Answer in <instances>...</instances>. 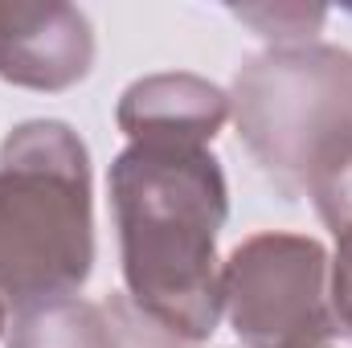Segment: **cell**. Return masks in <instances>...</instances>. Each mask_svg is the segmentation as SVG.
Returning <instances> with one entry per match:
<instances>
[{
	"mask_svg": "<svg viewBox=\"0 0 352 348\" xmlns=\"http://www.w3.org/2000/svg\"><path fill=\"white\" fill-rule=\"evenodd\" d=\"M340 234V254H336V283H332V307L352 328V221L336 230Z\"/></svg>",
	"mask_w": 352,
	"mask_h": 348,
	"instance_id": "obj_8",
	"label": "cell"
},
{
	"mask_svg": "<svg viewBox=\"0 0 352 348\" xmlns=\"http://www.w3.org/2000/svg\"><path fill=\"white\" fill-rule=\"evenodd\" d=\"M242 140L283 184H320L352 156V54L287 50L238 78Z\"/></svg>",
	"mask_w": 352,
	"mask_h": 348,
	"instance_id": "obj_3",
	"label": "cell"
},
{
	"mask_svg": "<svg viewBox=\"0 0 352 348\" xmlns=\"http://www.w3.org/2000/svg\"><path fill=\"white\" fill-rule=\"evenodd\" d=\"M221 295L250 348H352V328L328 307L324 250L311 238H250L226 266Z\"/></svg>",
	"mask_w": 352,
	"mask_h": 348,
	"instance_id": "obj_4",
	"label": "cell"
},
{
	"mask_svg": "<svg viewBox=\"0 0 352 348\" xmlns=\"http://www.w3.org/2000/svg\"><path fill=\"white\" fill-rule=\"evenodd\" d=\"M90 66V29L74 8L0 4V78L62 90Z\"/></svg>",
	"mask_w": 352,
	"mask_h": 348,
	"instance_id": "obj_5",
	"label": "cell"
},
{
	"mask_svg": "<svg viewBox=\"0 0 352 348\" xmlns=\"http://www.w3.org/2000/svg\"><path fill=\"white\" fill-rule=\"evenodd\" d=\"M87 148L62 123L16 127L0 152V303L33 312L90 274Z\"/></svg>",
	"mask_w": 352,
	"mask_h": 348,
	"instance_id": "obj_2",
	"label": "cell"
},
{
	"mask_svg": "<svg viewBox=\"0 0 352 348\" xmlns=\"http://www.w3.org/2000/svg\"><path fill=\"white\" fill-rule=\"evenodd\" d=\"M127 295L168 340L217 328L221 287L213 242L226 221V180L197 144H131L111 168Z\"/></svg>",
	"mask_w": 352,
	"mask_h": 348,
	"instance_id": "obj_1",
	"label": "cell"
},
{
	"mask_svg": "<svg viewBox=\"0 0 352 348\" xmlns=\"http://www.w3.org/2000/svg\"><path fill=\"white\" fill-rule=\"evenodd\" d=\"M119 123L127 135L156 144H205L226 123L221 90L197 78H152L127 90L119 107Z\"/></svg>",
	"mask_w": 352,
	"mask_h": 348,
	"instance_id": "obj_6",
	"label": "cell"
},
{
	"mask_svg": "<svg viewBox=\"0 0 352 348\" xmlns=\"http://www.w3.org/2000/svg\"><path fill=\"white\" fill-rule=\"evenodd\" d=\"M12 348H119V340L107 328L98 307L58 299V303L21 312Z\"/></svg>",
	"mask_w": 352,
	"mask_h": 348,
	"instance_id": "obj_7",
	"label": "cell"
}]
</instances>
